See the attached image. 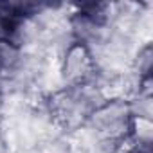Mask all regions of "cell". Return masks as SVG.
I'll return each mask as SVG.
<instances>
[{
  "label": "cell",
  "mask_w": 153,
  "mask_h": 153,
  "mask_svg": "<svg viewBox=\"0 0 153 153\" xmlns=\"http://www.w3.org/2000/svg\"><path fill=\"white\" fill-rule=\"evenodd\" d=\"M131 110L130 103L124 99L105 101L88 114L87 126L96 133L97 140L115 142L128 135Z\"/></svg>",
  "instance_id": "7a4b0ae2"
},
{
  "label": "cell",
  "mask_w": 153,
  "mask_h": 153,
  "mask_svg": "<svg viewBox=\"0 0 153 153\" xmlns=\"http://www.w3.org/2000/svg\"><path fill=\"white\" fill-rule=\"evenodd\" d=\"M2 106H4V99H2V90H0V112H2Z\"/></svg>",
  "instance_id": "8992f818"
},
{
  "label": "cell",
  "mask_w": 153,
  "mask_h": 153,
  "mask_svg": "<svg viewBox=\"0 0 153 153\" xmlns=\"http://www.w3.org/2000/svg\"><path fill=\"white\" fill-rule=\"evenodd\" d=\"M59 72L65 81V87L81 88L92 85L101 70L90 45L72 38L61 52Z\"/></svg>",
  "instance_id": "6da1fadb"
},
{
  "label": "cell",
  "mask_w": 153,
  "mask_h": 153,
  "mask_svg": "<svg viewBox=\"0 0 153 153\" xmlns=\"http://www.w3.org/2000/svg\"><path fill=\"white\" fill-rule=\"evenodd\" d=\"M151 67H153V49H151V43H146L137 51V54L131 61V72L140 79L149 78Z\"/></svg>",
  "instance_id": "5b68a950"
},
{
  "label": "cell",
  "mask_w": 153,
  "mask_h": 153,
  "mask_svg": "<svg viewBox=\"0 0 153 153\" xmlns=\"http://www.w3.org/2000/svg\"><path fill=\"white\" fill-rule=\"evenodd\" d=\"M24 49L11 40H0V83L15 79L24 70Z\"/></svg>",
  "instance_id": "3957f363"
},
{
  "label": "cell",
  "mask_w": 153,
  "mask_h": 153,
  "mask_svg": "<svg viewBox=\"0 0 153 153\" xmlns=\"http://www.w3.org/2000/svg\"><path fill=\"white\" fill-rule=\"evenodd\" d=\"M128 135H130V139L133 140V144L137 146V149L151 151V142H153V121H151L149 117L131 115Z\"/></svg>",
  "instance_id": "277c9868"
},
{
  "label": "cell",
  "mask_w": 153,
  "mask_h": 153,
  "mask_svg": "<svg viewBox=\"0 0 153 153\" xmlns=\"http://www.w3.org/2000/svg\"><path fill=\"white\" fill-rule=\"evenodd\" d=\"M130 153H151V151H142V149H133V151H130Z\"/></svg>",
  "instance_id": "52a82bcc"
}]
</instances>
